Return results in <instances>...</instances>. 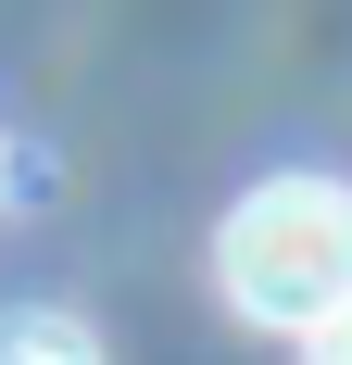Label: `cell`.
<instances>
[{"mask_svg": "<svg viewBox=\"0 0 352 365\" xmlns=\"http://www.w3.org/2000/svg\"><path fill=\"white\" fill-rule=\"evenodd\" d=\"M214 277H227V302L252 328H302L315 340L327 315H352V189H327V177L252 189L227 215V240H214Z\"/></svg>", "mask_w": 352, "mask_h": 365, "instance_id": "cell-1", "label": "cell"}, {"mask_svg": "<svg viewBox=\"0 0 352 365\" xmlns=\"http://www.w3.org/2000/svg\"><path fill=\"white\" fill-rule=\"evenodd\" d=\"M0 365H101V340L76 315H0Z\"/></svg>", "mask_w": 352, "mask_h": 365, "instance_id": "cell-2", "label": "cell"}, {"mask_svg": "<svg viewBox=\"0 0 352 365\" xmlns=\"http://www.w3.org/2000/svg\"><path fill=\"white\" fill-rule=\"evenodd\" d=\"M315 365H352V315H327V328H315Z\"/></svg>", "mask_w": 352, "mask_h": 365, "instance_id": "cell-3", "label": "cell"}]
</instances>
